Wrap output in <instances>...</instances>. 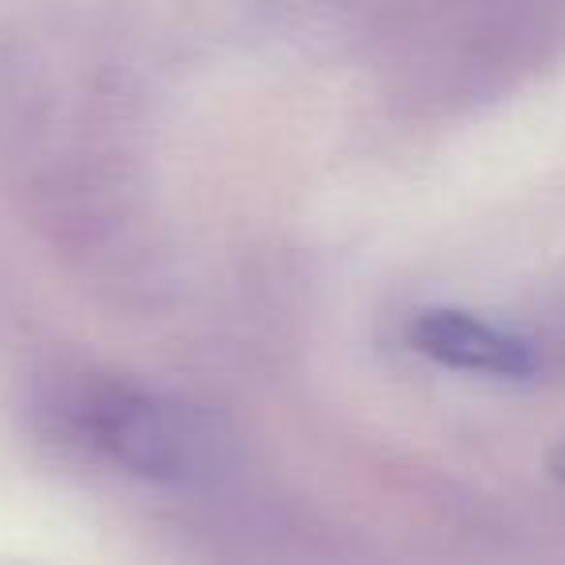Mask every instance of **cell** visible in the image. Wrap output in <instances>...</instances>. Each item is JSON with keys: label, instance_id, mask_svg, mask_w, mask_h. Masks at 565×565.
<instances>
[{"label": "cell", "instance_id": "4", "mask_svg": "<svg viewBox=\"0 0 565 565\" xmlns=\"http://www.w3.org/2000/svg\"><path fill=\"white\" fill-rule=\"evenodd\" d=\"M546 469H550V477H554L557 484L565 488V438L557 441L554 449H550V457H546Z\"/></svg>", "mask_w": 565, "mask_h": 565}, {"label": "cell", "instance_id": "2", "mask_svg": "<svg viewBox=\"0 0 565 565\" xmlns=\"http://www.w3.org/2000/svg\"><path fill=\"white\" fill-rule=\"evenodd\" d=\"M407 341L426 361L454 372H472V376L526 380L542 372L531 333L495 326L480 315H469V310H418L407 326Z\"/></svg>", "mask_w": 565, "mask_h": 565}, {"label": "cell", "instance_id": "3", "mask_svg": "<svg viewBox=\"0 0 565 565\" xmlns=\"http://www.w3.org/2000/svg\"><path fill=\"white\" fill-rule=\"evenodd\" d=\"M534 349H539V364L542 372L554 369V372H565V310L546 326V330L531 333Z\"/></svg>", "mask_w": 565, "mask_h": 565}, {"label": "cell", "instance_id": "1", "mask_svg": "<svg viewBox=\"0 0 565 565\" xmlns=\"http://www.w3.org/2000/svg\"><path fill=\"white\" fill-rule=\"evenodd\" d=\"M82 418L89 441L143 480H186L205 454L194 411L140 387H102Z\"/></svg>", "mask_w": 565, "mask_h": 565}]
</instances>
